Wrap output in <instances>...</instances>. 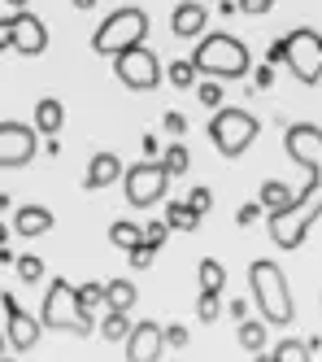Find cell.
<instances>
[{"instance_id":"816d5d0a","label":"cell","mask_w":322,"mask_h":362,"mask_svg":"<svg viewBox=\"0 0 322 362\" xmlns=\"http://www.w3.org/2000/svg\"><path fill=\"white\" fill-rule=\"evenodd\" d=\"M5 362H9V358H5Z\"/></svg>"},{"instance_id":"9c48e42d","label":"cell","mask_w":322,"mask_h":362,"mask_svg":"<svg viewBox=\"0 0 322 362\" xmlns=\"http://www.w3.org/2000/svg\"><path fill=\"white\" fill-rule=\"evenodd\" d=\"M283 44H287V62L283 66H292V74H297L305 88H314L322 79V35L301 27V31H287Z\"/></svg>"},{"instance_id":"d6a6232c","label":"cell","mask_w":322,"mask_h":362,"mask_svg":"<svg viewBox=\"0 0 322 362\" xmlns=\"http://www.w3.org/2000/svg\"><path fill=\"white\" fill-rule=\"evenodd\" d=\"M187 205H192V210L205 218V214L213 210V192H209V188H192V192H187Z\"/></svg>"},{"instance_id":"f6af8a7d","label":"cell","mask_w":322,"mask_h":362,"mask_svg":"<svg viewBox=\"0 0 322 362\" xmlns=\"http://www.w3.org/2000/svg\"><path fill=\"white\" fill-rule=\"evenodd\" d=\"M74 9H96V0H74Z\"/></svg>"},{"instance_id":"f546056e","label":"cell","mask_w":322,"mask_h":362,"mask_svg":"<svg viewBox=\"0 0 322 362\" xmlns=\"http://www.w3.org/2000/svg\"><path fill=\"white\" fill-rule=\"evenodd\" d=\"M161 162H166V170H170V175H183L187 166H192V153H187L183 144H170L166 153H161Z\"/></svg>"},{"instance_id":"484cf974","label":"cell","mask_w":322,"mask_h":362,"mask_svg":"<svg viewBox=\"0 0 322 362\" xmlns=\"http://www.w3.org/2000/svg\"><path fill=\"white\" fill-rule=\"evenodd\" d=\"M166 79L183 92V88H196V66H192V57H179V62H170L166 66Z\"/></svg>"},{"instance_id":"7dc6e473","label":"cell","mask_w":322,"mask_h":362,"mask_svg":"<svg viewBox=\"0 0 322 362\" xmlns=\"http://www.w3.org/2000/svg\"><path fill=\"white\" fill-rule=\"evenodd\" d=\"M9 205H13V201H9L5 192H0V214H5V210H9Z\"/></svg>"},{"instance_id":"5bb4252c","label":"cell","mask_w":322,"mask_h":362,"mask_svg":"<svg viewBox=\"0 0 322 362\" xmlns=\"http://www.w3.org/2000/svg\"><path fill=\"white\" fill-rule=\"evenodd\" d=\"M122 175H126V166H122V158H118V153H96V158L88 162V175H83V188L100 192V188H109V184H118Z\"/></svg>"},{"instance_id":"6da1fadb","label":"cell","mask_w":322,"mask_h":362,"mask_svg":"<svg viewBox=\"0 0 322 362\" xmlns=\"http://www.w3.org/2000/svg\"><path fill=\"white\" fill-rule=\"evenodd\" d=\"M283 148H287V158L301 162V170H309V175H305L301 197H292V205L266 214V231H270V240L279 249H301L309 227L322 218V127L292 122L287 136H283Z\"/></svg>"},{"instance_id":"681fc988","label":"cell","mask_w":322,"mask_h":362,"mask_svg":"<svg viewBox=\"0 0 322 362\" xmlns=\"http://www.w3.org/2000/svg\"><path fill=\"white\" fill-rule=\"evenodd\" d=\"M5 236H9V227H5V223H0V245H5Z\"/></svg>"},{"instance_id":"2e32d148","label":"cell","mask_w":322,"mask_h":362,"mask_svg":"<svg viewBox=\"0 0 322 362\" xmlns=\"http://www.w3.org/2000/svg\"><path fill=\"white\" fill-rule=\"evenodd\" d=\"M61 127H66V105L57 96H44L35 100V132L40 136H61Z\"/></svg>"},{"instance_id":"7402d4cb","label":"cell","mask_w":322,"mask_h":362,"mask_svg":"<svg viewBox=\"0 0 322 362\" xmlns=\"http://www.w3.org/2000/svg\"><path fill=\"white\" fill-rule=\"evenodd\" d=\"M292 192L287 184H279V179H266L261 184V205H266V214H275V210H283V205H292Z\"/></svg>"},{"instance_id":"603a6c76","label":"cell","mask_w":322,"mask_h":362,"mask_svg":"<svg viewBox=\"0 0 322 362\" xmlns=\"http://www.w3.org/2000/svg\"><path fill=\"white\" fill-rule=\"evenodd\" d=\"M140 240H144V227H140V223H126V218H122V223L109 227V245L122 249V253H126V249H136Z\"/></svg>"},{"instance_id":"74e56055","label":"cell","mask_w":322,"mask_h":362,"mask_svg":"<svg viewBox=\"0 0 322 362\" xmlns=\"http://www.w3.org/2000/svg\"><path fill=\"white\" fill-rule=\"evenodd\" d=\"M161 127H166V132H170V136H183V132H187V118H183L179 110H170L166 118H161Z\"/></svg>"},{"instance_id":"d4e9b609","label":"cell","mask_w":322,"mask_h":362,"mask_svg":"<svg viewBox=\"0 0 322 362\" xmlns=\"http://www.w3.org/2000/svg\"><path fill=\"white\" fill-rule=\"evenodd\" d=\"M239 345L249 354H261L266 349V319H244L239 323Z\"/></svg>"},{"instance_id":"1f68e13d","label":"cell","mask_w":322,"mask_h":362,"mask_svg":"<svg viewBox=\"0 0 322 362\" xmlns=\"http://www.w3.org/2000/svg\"><path fill=\"white\" fill-rule=\"evenodd\" d=\"M153 253H157V249L144 245V240H140L136 249H126V257H131V267H136V271H148V267H153Z\"/></svg>"},{"instance_id":"3957f363","label":"cell","mask_w":322,"mask_h":362,"mask_svg":"<svg viewBox=\"0 0 322 362\" xmlns=\"http://www.w3.org/2000/svg\"><path fill=\"white\" fill-rule=\"evenodd\" d=\"M249 284H253V301L261 310L266 327H287L297 310H292V288H287L283 271L275 262H261V257H257V262L249 267Z\"/></svg>"},{"instance_id":"f907efd6","label":"cell","mask_w":322,"mask_h":362,"mask_svg":"<svg viewBox=\"0 0 322 362\" xmlns=\"http://www.w3.org/2000/svg\"><path fill=\"white\" fill-rule=\"evenodd\" d=\"M253 362H275V358H266V354H253Z\"/></svg>"},{"instance_id":"7c38bea8","label":"cell","mask_w":322,"mask_h":362,"mask_svg":"<svg viewBox=\"0 0 322 362\" xmlns=\"http://www.w3.org/2000/svg\"><path fill=\"white\" fill-rule=\"evenodd\" d=\"M122 349H126V362H161V349H166V332H161V323H153V319L131 323Z\"/></svg>"},{"instance_id":"d590c367","label":"cell","mask_w":322,"mask_h":362,"mask_svg":"<svg viewBox=\"0 0 322 362\" xmlns=\"http://www.w3.org/2000/svg\"><path fill=\"white\" fill-rule=\"evenodd\" d=\"M239 13H249V18H261V13H270L275 9V0H235Z\"/></svg>"},{"instance_id":"ffe728a7","label":"cell","mask_w":322,"mask_h":362,"mask_svg":"<svg viewBox=\"0 0 322 362\" xmlns=\"http://www.w3.org/2000/svg\"><path fill=\"white\" fill-rule=\"evenodd\" d=\"M131 310H105V319H100V336H105V341H109V345H122L126 341V332H131Z\"/></svg>"},{"instance_id":"e575fe53","label":"cell","mask_w":322,"mask_h":362,"mask_svg":"<svg viewBox=\"0 0 322 362\" xmlns=\"http://www.w3.org/2000/svg\"><path fill=\"white\" fill-rule=\"evenodd\" d=\"M261 210H266L261 201H249V205H239V214H235V223H239V227H253V223L261 218Z\"/></svg>"},{"instance_id":"cb8c5ba5","label":"cell","mask_w":322,"mask_h":362,"mask_svg":"<svg viewBox=\"0 0 322 362\" xmlns=\"http://www.w3.org/2000/svg\"><path fill=\"white\" fill-rule=\"evenodd\" d=\"M74 301H78V310H83V319H92L96 315V305H105V284H78L74 288Z\"/></svg>"},{"instance_id":"52a82bcc","label":"cell","mask_w":322,"mask_h":362,"mask_svg":"<svg viewBox=\"0 0 322 362\" xmlns=\"http://www.w3.org/2000/svg\"><path fill=\"white\" fill-rule=\"evenodd\" d=\"M170 170H166V162H157V158H148V162H140V166H126V175H122V184H126V201L136 205V210H148V205H161L166 201V192H170Z\"/></svg>"},{"instance_id":"8992f818","label":"cell","mask_w":322,"mask_h":362,"mask_svg":"<svg viewBox=\"0 0 322 362\" xmlns=\"http://www.w3.org/2000/svg\"><path fill=\"white\" fill-rule=\"evenodd\" d=\"M40 323L52 332H74V336H92V319H83V310L74 301V284L70 279H52L48 293H44V310H40Z\"/></svg>"},{"instance_id":"4fadbf2b","label":"cell","mask_w":322,"mask_h":362,"mask_svg":"<svg viewBox=\"0 0 322 362\" xmlns=\"http://www.w3.org/2000/svg\"><path fill=\"white\" fill-rule=\"evenodd\" d=\"M44 48H48V27H44L31 9H18V13H13V53L40 57Z\"/></svg>"},{"instance_id":"5b68a950","label":"cell","mask_w":322,"mask_h":362,"mask_svg":"<svg viewBox=\"0 0 322 362\" xmlns=\"http://www.w3.org/2000/svg\"><path fill=\"white\" fill-rule=\"evenodd\" d=\"M257 136H261V122L249 110L231 105V110H213V118H209V140L222 158H244Z\"/></svg>"},{"instance_id":"ac0fdd59","label":"cell","mask_w":322,"mask_h":362,"mask_svg":"<svg viewBox=\"0 0 322 362\" xmlns=\"http://www.w3.org/2000/svg\"><path fill=\"white\" fill-rule=\"evenodd\" d=\"M136 284L131 279H109L105 284V310H136Z\"/></svg>"},{"instance_id":"4dcf8cb0","label":"cell","mask_w":322,"mask_h":362,"mask_svg":"<svg viewBox=\"0 0 322 362\" xmlns=\"http://www.w3.org/2000/svg\"><path fill=\"white\" fill-rule=\"evenodd\" d=\"M196 100H201L205 110H222V83H218V79L196 83Z\"/></svg>"},{"instance_id":"7bdbcfd3","label":"cell","mask_w":322,"mask_h":362,"mask_svg":"<svg viewBox=\"0 0 322 362\" xmlns=\"http://www.w3.org/2000/svg\"><path fill=\"white\" fill-rule=\"evenodd\" d=\"M157 148H161V144H157V136H144V153H148V158H157Z\"/></svg>"},{"instance_id":"277c9868","label":"cell","mask_w":322,"mask_h":362,"mask_svg":"<svg viewBox=\"0 0 322 362\" xmlns=\"http://www.w3.org/2000/svg\"><path fill=\"white\" fill-rule=\"evenodd\" d=\"M144 35H148V13L144 9H118V13H109L100 22V31L92 35V53H100V57H118V53H126V48H136V44H144Z\"/></svg>"},{"instance_id":"d6986e66","label":"cell","mask_w":322,"mask_h":362,"mask_svg":"<svg viewBox=\"0 0 322 362\" xmlns=\"http://www.w3.org/2000/svg\"><path fill=\"white\" fill-rule=\"evenodd\" d=\"M161 205H166V223H170V231H196V227H201V214H196L187 201H161Z\"/></svg>"},{"instance_id":"4316f807","label":"cell","mask_w":322,"mask_h":362,"mask_svg":"<svg viewBox=\"0 0 322 362\" xmlns=\"http://www.w3.org/2000/svg\"><path fill=\"white\" fill-rule=\"evenodd\" d=\"M309 354H314L309 345H301L297 336H287V341H279V345H275V354H270V358H275V362H314Z\"/></svg>"},{"instance_id":"f35d334b","label":"cell","mask_w":322,"mask_h":362,"mask_svg":"<svg viewBox=\"0 0 322 362\" xmlns=\"http://www.w3.org/2000/svg\"><path fill=\"white\" fill-rule=\"evenodd\" d=\"M253 79H257V88H270V83H275V66H270V62H266V66H257V74H253Z\"/></svg>"},{"instance_id":"e0dca14e","label":"cell","mask_w":322,"mask_h":362,"mask_svg":"<svg viewBox=\"0 0 322 362\" xmlns=\"http://www.w3.org/2000/svg\"><path fill=\"white\" fill-rule=\"evenodd\" d=\"M48 227H52V210H44V205H18V214H13L18 236H44Z\"/></svg>"},{"instance_id":"ab89813d","label":"cell","mask_w":322,"mask_h":362,"mask_svg":"<svg viewBox=\"0 0 322 362\" xmlns=\"http://www.w3.org/2000/svg\"><path fill=\"white\" fill-rule=\"evenodd\" d=\"M0 48H13V18H0Z\"/></svg>"},{"instance_id":"83f0119b","label":"cell","mask_w":322,"mask_h":362,"mask_svg":"<svg viewBox=\"0 0 322 362\" xmlns=\"http://www.w3.org/2000/svg\"><path fill=\"white\" fill-rule=\"evenodd\" d=\"M13 271L22 275V284H35V279H44V257L26 253V257H18V262H13Z\"/></svg>"},{"instance_id":"44dd1931","label":"cell","mask_w":322,"mask_h":362,"mask_svg":"<svg viewBox=\"0 0 322 362\" xmlns=\"http://www.w3.org/2000/svg\"><path fill=\"white\" fill-rule=\"evenodd\" d=\"M196 279H201V293H222L227 288V271H222L218 257H201Z\"/></svg>"},{"instance_id":"bcb514c9","label":"cell","mask_w":322,"mask_h":362,"mask_svg":"<svg viewBox=\"0 0 322 362\" xmlns=\"http://www.w3.org/2000/svg\"><path fill=\"white\" fill-rule=\"evenodd\" d=\"M5 349H9V336H0V362H5Z\"/></svg>"},{"instance_id":"7a4b0ae2","label":"cell","mask_w":322,"mask_h":362,"mask_svg":"<svg viewBox=\"0 0 322 362\" xmlns=\"http://www.w3.org/2000/svg\"><path fill=\"white\" fill-rule=\"evenodd\" d=\"M192 66L196 74H205V79H218V83H235V79H244V74L253 70L249 62V48L244 40H235L227 31H209L196 40V53H192Z\"/></svg>"},{"instance_id":"b9f144b4","label":"cell","mask_w":322,"mask_h":362,"mask_svg":"<svg viewBox=\"0 0 322 362\" xmlns=\"http://www.w3.org/2000/svg\"><path fill=\"white\" fill-rule=\"evenodd\" d=\"M266 62H270V66H283V62H287V44H283V40L270 44V57H266Z\"/></svg>"},{"instance_id":"30bf717a","label":"cell","mask_w":322,"mask_h":362,"mask_svg":"<svg viewBox=\"0 0 322 362\" xmlns=\"http://www.w3.org/2000/svg\"><path fill=\"white\" fill-rule=\"evenodd\" d=\"M40 153V132L26 122H0V170L26 166Z\"/></svg>"},{"instance_id":"c3c4849f","label":"cell","mask_w":322,"mask_h":362,"mask_svg":"<svg viewBox=\"0 0 322 362\" xmlns=\"http://www.w3.org/2000/svg\"><path fill=\"white\" fill-rule=\"evenodd\" d=\"M5 5H13V9H26V5H31V0H5Z\"/></svg>"},{"instance_id":"9a60e30c","label":"cell","mask_w":322,"mask_h":362,"mask_svg":"<svg viewBox=\"0 0 322 362\" xmlns=\"http://www.w3.org/2000/svg\"><path fill=\"white\" fill-rule=\"evenodd\" d=\"M205 22H209V13H205L201 0H179L170 27H174L179 40H201V35H205Z\"/></svg>"},{"instance_id":"836d02e7","label":"cell","mask_w":322,"mask_h":362,"mask_svg":"<svg viewBox=\"0 0 322 362\" xmlns=\"http://www.w3.org/2000/svg\"><path fill=\"white\" fill-rule=\"evenodd\" d=\"M166 240H170V223H148V227H144V245L161 249Z\"/></svg>"},{"instance_id":"8fae6325","label":"cell","mask_w":322,"mask_h":362,"mask_svg":"<svg viewBox=\"0 0 322 362\" xmlns=\"http://www.w3.org/2000/svg\"><path fill=\"white\" fill-rule=\"evenodd\" d=\"M0 305H5V319H9V332H5V336H9V349H35L44 323H40L35 315H26L13 293H0Z\"/></svg>"},{"instance_id":"ee69618b","label":"cell","mask_w":322,"mask_h":362,"mask_svg":"<svg viewBox=\"0 0 322 362\" xmlns=\"http://www.w3.org/2000/svg\"><path fill=\"white\" fill-rule=\"evenodd\" d=\"M9 262H13V257H9V249H5V245H0V267H9Z\"/></svg>"},{"instance_id":"f1b7e54d","label":"cell","mask_w":322,"mask_h":362,"mask_svg":"<svg viewBox=\"0 0 322 362\" xmlns=\"http://www.w3.org/2000/svg\"><path fill=\"white\" fill-rule=\"evenodd\" d=\"M218 315H222L218 293H201V297H196V319H201V323H218Z\"/></svg>"},{"instance_id":"60d3db41","label":"cell","mask_w":322,"mask_h":362,"mask_svg":"<svg viewBox=\"0 0 322 362\" xmlns=\"http://www.w3.org/2000/svg\"><path fill=\"white\" fill-rule=\"evenodd\" d=\"M227 310H231V319H235V323H244V319H249V301H239V297H231Z\"/></svg>"},{"instance_id":"8d00e7d4","label":"cell","mask_w":322,"mask_h":362,"mask_svg":"<svg viewBox=\"0 0 322 362\" xmlns=\"http://www.w3.org/2000/svg\"><path fill=\"white\" fill-rule=\"evenodd\" d=\"M166 349H187V327L183 323H170L166 327Z\"/></svg>"},{"instance_id":"ba28073f","label":"cell","mask_w":322,"mask_h":362,"mask_svg":"<svg viewBox=\"0 0 322 362\" xmlns=\"http://www.w3.org/2000/svg\"><path fill=\"white\" fill-rule=\"evenodd\" d=\"M114 74H118V83L131 88V92H153L161 83V57L148 44H136V48H126V53L114 57Z\"/></svg>"}]
</instances>
